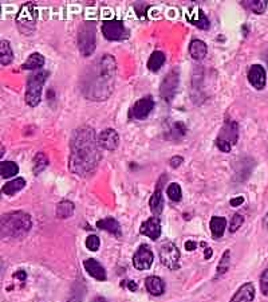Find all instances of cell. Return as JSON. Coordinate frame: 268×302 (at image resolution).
<instances>
[{
    "mask_svg": "<svg viewBox=\"0 0 268 302\" xmlns=\"http://www.w3.org/2000/svg\"><path fill=\"white\" fill-rule=\"evenodd\" d=\"M24 185H26V180H24V179L16 178L14 179V180L8 181V183L3 187V194L12 196V195H15L16 192H19L20 189L24 188Z\"/></svg>",
    "mask_w": 268,
    "mask_h": 302,
    "instance_id": "obj_27",
    "label": "cell"
},
{
    "mask_svg": "<svg viewBox=\"0 0 268 302\" xmlns=\"http://www.w3.org/2000/svg\"><path fill=\"white\" fill-rule=\"evenodd\" d=\"M178 82H180V74H178V71L176 69L169 71L165 78L162 80L160 86V94L165 102H172L173 98L176 97Z\"/></svg>",
    "mask_w": 268,
    "mask_h": 302,
    "instance_id": "obj_8",
    "label": "cell"
},
{
    "mask_svg": "<svg viewBox=\"0 0 268 302\" xmlns=\"http://www.w3.org/2000/svg\"><path fill=\"white\" fill-rule=\"evenodd\" d=\"M244 203V198L243 196H237V198H233V199H230V204L232 205V207H239V205H241Z\"/></svg>",
    "mask_w": 268,
    "mask_h": 302,
    "instance_id": "obj_39",
    "label": "cell"
},
{
    "mask_svg": "<svg viewBox=\"0 0 268 302\" xmlns=\"http://www.w3.org/2000/svg\"><path fill=\"white\" fill-rule=\"evenodd\" d=\"M187 19L192 23L193 26L201 28V30H208L209 28V19L205 15V12L198 7H191L188 10Z\"/></svg>",
    "mask_w": 268,
    "mask_h": 302,
    "instance_id": "obj_15",
    "label": "cell"
},
{
    "mask_svg": "<svg viewBox=\"0 0 268 302\" xmlns=\"http://www.w3.org/2000/svg\"><path fill=\"white\" fill-rule=\"evenodd\" d=\"M166 194H168V198L173 201H180L182 198V191L181 187L177 183H172L168 185L166 188Z\"/></svg>",
    "mask_w": 268,
    "mask_h": 302,
    "instance_id": "obj_32",
    "label": "cell"
},
{
    "mask_svg": "<svg viewBox=\"0 0 268 302\" xmlns=\"http://www.w3.org/2000/svg\"><path fill=\"white\" fill-rule=\"evenodd\" d=\"M154 105L155 102L152 96H145V97L139 98L138 101L134 103L132 112H130V116L135 120L146 119L150 114V112L154 109Z\"/></svg>",
    "mask_w": 268,
    "mask_h": 302,
    "instance_id": "obj_11",
    "label": "cell"
},
{
    "mask_svg": "<svg viewBox=\"0 0 268 302\" xmlns=\"http://www.w3.org/2000/svg\"><path fill=\"white\" fill-rule=\"evenodd\" d=\"M93 302H107L105 298H102V297H96V298H94L93 300Z\"/></svg>",
    "mask_w": 268,
    "mask_h": 302,
    "instance_id": "obj_46",
    "label": "cell"
},
{
    "mask_svg": "<svg viewBox=\"0 0 268 302\" xmlns=\"http://www.w3.org/2000/svg\"><path fill=\"white\" fill-rule=\"evenodd\" d=\"M66 302H80V298H78V297H71V298H70L69 301H66Z\"/></svg>",
    "mask_w": 268,
    "mask_h": 302,
    "instance_id": "obj_45",
    "label": "cell"
},
{
    "mask_svg": "<svg viewBox=\"0 0 268 302\" xmlns=\"http://www.w3.org/2000/svg\"><path fill=\"white\" fill-rule=\"evenodd\" d=\"M260 290L263 296L268 297V269L264 270L260 277Z\"/></svg>",
    "mask_w": 268,
    "mask_h": 302,
    "instance_id": "obj_36",
    "label": "cell"
},
{
    "mask_svg": "<svg viewBox=\"0 0 268 302\" xmlns=\"http://www.w3.org/2000/svg\"><path fill=\"white\" fill-rule=\"evenodd\" d=\"M263 226H264L266 230H268V212L266 214V216H264V219H263Z\"/></svg>",
    "mask_w": 268,
    "mask_h": 302,
    "instance_id": "obj_44",
    "label": "cell"
},
{
    "mask_svg": "<svg viewBox=\"0 0 268 302\" xmlns=\"http://www.w3.org/2000/svg\"><path fill=\"white\" fill-rule=\"evenodd\" d=\"M96 47V35L94 23L86 22L78 34V49L83 57H89Z\"/></svg>",
    "mask_w": 268,
    "mask_h": 302,
    "instance_id": "obj_5",
    "label": "cell"
},
{
    "mask_svg": "<svg viewBox=\"0 0 268 302\" xmlns=\"http://www.w3.org/2000/svg\"><path fill=\"white\" fill-rule=\"evenodd\" d=\"M83 266H85L86 271L89 273V275H91L93 278H96V281L106 280V270L103 269V266L96 259H86L85 262H83Z\"/></svg>",
    "mask_w": 268,
    "mask_h": 302,
    "instance_id": "obj_17",
    "label": "cell"
},
{
    "mask_svg": "<svg viewBox=\"0 0 268 302\" xmlns=\"http://www.w3.org/2000/svg\"><path fill=\"white\" fill-rule=\"evenodd\" d=\"M48 157L46 156V153L43 152H38L37 155L34 156V160H32V171L35 175H39L40 172H43L46 168L48 167Z\"/></svg>",
    "mask_w": 268,
    "mask_h": 302,
    "instance_id": "obj_26",
    "label": "cell"
},
{
    "mask_svg": "<svg viewBox=\"0 0 268 302\" xmlns=\"http://www.w3.org/2000/svg\"><path fill=\"white\" fill-rule=\"evenodd\" d=\"M217 139L230 142L232 146L235 145L239 140V125H237V122L233 120H227Z\"/></svg>",
    "mask_w": 268,
    "mask_h": 302,
    "instance_id": "obj_14",
    "label": "cell"
},
{
    "mask_svg": "<svg viewBox=\"0 0 268 302\" xmlns=\"http://www.w3.org/2000/svg\"><path fill=\"white\" fill-rule=\"evenodd\" d=\"M18 172H19V167H18L14 161H1V164H0L1 178H12V176L16 175Z\"/></svg>",
    "mask_w": 268,
    "mask_h": 302,
    "instance_id": "obj_31",
    "label": "cell"
},
{
    "mask_svg": "<svg viewBox=\"0 0 268 302\" xmlns=\"http://www.w3.org/2000/svg\"><path fill=\"white\" fill-rule=\"evenodd\" d=\"M182 162H184V159H182L181 156H173L171 160H169V165H171L172 168H178Z\"/></svg>",
    "mask_w": 268,
    "mask_h": 302,
    "instance_id": "obj_38",
    "label": "cell"
},
{
    "mask_svg": "<svg viewBox=\"0 0 268 302\" xmlns=\"http://www.w3.org/2000/svg\"><path fill=\"white\" fill-rule=\"evenodd\" d=\"M14 277H15L16 280H19V281H26L27 273L24 271V270H19V271H16L15 274H14Z\"/></svg>",
    "mask_w": 268,
    "mask_h": 302,
    "instance_id": "obj_40",
    "label": "cell"
},
{
    "mask_svg": "<svg viewBox=\"0 0 268 302\" xmlns=\"http://www.w3.org/2000/svg\"><path fill=\"white\" fill-rule=\"evenodd\" d=\"M207 51H208L207 44L200 39H193L192 42L189 43V54L192 55L193 60H201L207 55Z\"/></svg>",
    "mask_w": 268,
    "mask_h": 302,
    "instance_id": "obj_22",
    "label": "cell"
},
{
    "mask_svg": "<svg viewBox=\"0 0 268 302\" xmlns=\"http://www.w3.org/2000/svg\"><path fill=\"white\" fill-rule=\"evenodd\" d=\"M43 65H44V57L40 53H32L21 67L24 70H37V69H40Z\"/></svg>",
    "mask_w": 268,
    "mask_h": 302,
    "instance_id": "obj_24",
    "label": "cell"
},
{
    "mask_svg": "<svg viewBox=\"0 0 268 302\" xmlns=\"http://www.w3.org/2000/svg\"><path fill=\"white\" fill-rule=\"evenodd\" d=\"M165 54L162 51H154L153 54L149 57L148 60V69L150 71H158L165 63Z\"/></svg>",
    "mask_w": 268,
    "mask_h": 302,
    "instance_id": "obj_28",
    "label": "cell"
},
{
    "mask_svg": "<svg viewBox=\"0 0 268 302\" xmlns=\"http://www.w3.org/2000/svg\"><path fill=\"white\" fill-rule=\"evenodd\" d=\"M128 289L130 291H135L138 289V285H137L134 281H128Z\"/></svg>",
    "mask_w": 268,
    "mask_h": 302,
    "instance_id": "obj_42",
    "label": "cell"
},
{
    "mask_svg": "<svg viewBox=\"0 0 268 302\" xmlns=\"http://www.w3.org/2000/svg\"><path fill=\"white\" fill-rule=\"evenodd\" d=\"M165 178V175L161 178V180L158 181V188L155 191L154 194L152 195V198L149 200L150 211L154 216L161 215V212L164 210V196H162V192H161V187H162V180Z\"/></svg>",
    "mask_w": 268,
    "mask_h": 302,
    "instance_id": "obj_18",
    "label": "cell"
},
{
    "mask_svg": "<svg viewBox=\"0 0 268 302\" xmlns=\"http://www.w3.org/2000/svg\"><path fill=\"white\" fill-rule=\"evenodd\" d=\"M101 246V239L96 235H89L86 238V247L89 248L90 251H96Z\"/></svg>",
    "mask_w": 268,
    "mask_h": 302,
    "instance_id": "obj_35",
    "label": "cell"
},
{
    "mask_svg": "<svg viewBox=\"0 0 268 302\" xmlns=\"http://www.w3.org/2000/svg\"><path fill=\"white\" fill-rule=\"evenodd\" d=\"M248 82L251 83L252 86L262 90L266 87V82H267V74H266V69L260 65H253L248 70Z\"/></svg>",
    "mask_w": 268,
    "mask_h": 302,
    "instance_id": "obj_13",
    "label": "cell"
},
{
    "mask_svg": "<svg viewBox=\"0 0 268 302\" xmlns=\"http://www.w3.org/2000/svg\"><path fill=\"white\" fill-rule=\"evenodd\" d=\"M74 214V204L70 200H62L57 205V216L60 219H66Z\"/></svg>",
    "mask_w": 268,
    "mask_h": 302,
    "instance_id": "obj_29",
    "label": "cell"
},
{
    "mask_svg": "<svg viewBox=\"0 0 268 302\" xmlns=\"http://www.w3.org/2000/svg\"><path fill=\"white\" fill-rule=\"evenodd\" d=\"M253 298H255V287L251 282H248L236 291L235 296L230 298V302H252Z\"/></svg>",
    "mask_w": 268,
    "mask_h": 302,
    "instance_id": "obj_19",
    "label": "cell"
},
{
    "mask_svg": "<svg viewBox=\"0 0 268 302\" xmlns=\"http://www.w3.org/2000/svg\"><path fill=\"white\" fill-rule=\"evenodd\" d=\"M230 250H227V251H224V254H223L221 259H220L216 277H219V275H223L224 273H227V270L230 269Z\"/></svg>",
    "mask_w": 268,
    "mask_h": 302,
    "instance_id": "obj_33",
    "label": "cell"
},
{
    "mask_svg": "<svg viewBox=\"0 0 268 302\" xmlns=\"http://www.w3.org/2000/svg\"><path fill=\"white\" fill-rule=\"evenodd\" d=\"M216 146H217L221 152H224V153H228V152H230V149H232V145H230V142H227V141L224 140H220V139H216Z\"/></svg>",
    "mask_w": 268,
    "mask_h": 302,
    "instance_id": "obj_37",
    "label": "cell"
},
{
    "mask_svg": "<svg viewBox=\"0 0 268 302\" xmlns=\"http://www.w3.org/2000/svg\"><path fill=\"white\" fill-rule=\"evenodd\" d=\"M14 60V53L11 49V44L8 40H1L0 42V63L1 66H8Z\"/></svg>",
    "mask_w": 268,
    "mask_h": 302,
    "instance_id": "obj_25",
    "label": "cell"
},
{
    "mask_svg": "<svg viewBox=\"0 0 268 302\" xmlns=\"http://www.w3.org/2000/svg\"><path fill=\"white\" fill-rule=\"evenodd\" d=\"M98 144L106 151H115L119 145V136H118L117 130L112 129V128L102 130L98 136Z\"/></svg>",
    "mask_w": 268,
    "mask_h": 302,
    "instance_id": "obj_12",
    "label": "cell"
},
{
    "mask_svg": "<svg viewBox=\"0 0 268 302\" xmlns=\"http://www.w3.org/2000/svg\"><path fill=\"white\" fill-rule=\"evenodd\" d=\"M161 263L169 270L180 269V250L176 244L171 241H166L160 246Z\"/></svg>",
    "mask_w": 268,
    "mask_h": 302,
    "instance_id": "obj_6",
    "label": "cell"
},
{
    "mask_svg": "<svg viewBox=\"0 0 268 302\" xmlns=\"http://www.w3.org/2000/svg\"><path fill=\"white\" fill-rule=\"evenodd\" d=\"M96 227H98L99 230L110 232V234H113V235H115V237L118 238L122 235L121 226H119L118 221L114 219V218H110V216H109V218H103L101 221H96Z\"/></svg>",
    "mask_w": 268,
    "mask_h": 302,
    "instance_id": "obj_20",
    "label": "cell"
},
{
    "mask_svg": "<svg viewBox=\"0 0 268 302\" xmlns=\"http://www.w3.org/2000/svg\"><path fill=\"white\" fill-rule=\"evenodd\" d=\"M32 227L31 216L23 211H12L1 216L0 221V231L1 238H18L26 237Z\"/></svg>",
    "mask_w": 268,
    "mask_h": 302,
    "instance_id": "obj_3",
    "label": "cell"
},
{
    "mask_svg": "<svg viewBox=\"0 0 268 302\" xmlns=\"http://www.w3.org/2000/svg\"><path fill=\"white\" fill-rule=\"evenodd\" d=\"M225 227H227V221L223 216H212V219L209 221V228L213 238H221L225 231Z\"/></svg>",
    "mask_w": 268,
    "mask_h": 302,
    "instance_id": "obj_23",
    "label": "cell"
},
{
    "mask_svg": "<svg viewBox=\"0 0 268 302\" xmlns=\"http://www.w3.org/2000/svg\"><path fill=\"white\" fill-rule=\"evenodd\" d=\"M141 234L145 237L150 238L153 241H157L161 237V221L157 216H152L148 221L142 223L141 226Z\"/></svg>",
    "mask_w": 268,
    "mask_h": 302,
    "instance_id": "obj_16",
    "label": "cell"
},
{
    "mask_svg": "<svg viewBox=\"0 0 268 302\" xmlns=\"http://www.w3.org/2000/svg\"><path fill=\"white\" fill-rule=\"evenodd\" d=\"M102 34L107 40H123L129 37L128 28L125 27V24L121 20H117V19L103 22Z\"/></svg>",
    "mask_w": 268,
    "mask_h": 302,
    "instance_id": "obj_9",
    "label": "cell"
},
{
    "mask_svg": "<svg viewBox=\"0 0 268 302\" xmlns=\"http://www.w3.org/2000/svg\"><path fill=\"white\" fill-rule=\"evenodd\" d=\"M48 73L46 70L37 71L27 80V89H26V103L31 108H35L40 103L42 100V90L43 85L47 80Z\"/></svg>",
    "mask_w": 268,
    "mask_h": 302,
    "instance_id": "obj_4",
    "label": "cell"
},
{
    "mask_svg": "<svg viewBox=\"0 0 268 302\" xmlns=\"http://www.w3.org/2000/svg\"><path fill=\"white\" fill-rule=\"evenodd\" d=\"M185 248H187L188 251H193V250L197 248V243L193 242V241H187L185 242Z\"/></svg>",
    "mask_w": 268,
    "mask_h": 302,
    "instance_id": "obj_41",
    "label": "cell"
},
{
    "mask_svg": "<svg viewBox=\"0 0 268 302\" xmlns=\"http://www.w3.org/2000/svg\"><path fill=\"white\" fill-rule=\"evenodd\" d=\"M153 259H154V255L152 253L149 246L141 244L133 255V266L137 270H141V271L142 270H149L152 263H153Z\"/></svg>",
    "mask_w": 268,
    "mask_h": 302,
    "instance_id": "obj_10",
    "label": "cell"
},
{
    "mask_svg": "<svg viewBox=\"0 0 268 302\" xmlns=\"http://www.w3.org/2000/svg\"><path fill=\"white\" fill-rule=\"evenodd\" d=\"M243 6L246 7L247 10H249V11L260 15V14L266 11L267 1H266V0H252V1L251 0H246V1H243Z\"/></svg>",
    "mask_w": 268,
    "mask_h": 302,
    "instance_id": "obj_30",
    "label": "cell"
},
{
    "mask_svg": "<svg viewBox=\"0 0 268 302\" xmlns=\"http://www.w3.org/2000/svg\"><path fill=\"white\" fill-rule=\"evenodd\" d=\"M213 255V251H212V248L211 247H205V253H204V258L205 259H209Z\"/></svg>",
    "mask_w": 268,
    "mask_h": 302,
    "instance_id": "obj_43",
    "label": "cell"
},
{
    "mask_svg": "<svg viewBox=\"0 0 268 302\" xmlns=\"http://www.w3.org/2000/svg\"><path fill=\"white\" fill-rule=\"evenodd\" d=\"M38 12L35 10V6L34 4H24L21 7L19 15L16 18V23L19 26V30L24 35H30V34L34 31L35 28V22H37Z\"/></svg>",
    "mask_w": 268,
    "mask_h": 302,
    "instance_id": "obj_7",
    "label": "cell"
},
{
    "mask_svg": "<svg viewBox=\"0 0 268 302\" xmlns=\"http://www.w3.org/2000/svg\"><path fill=\"white\" fill-rule=\"evenodd\" d=\"M244 223V216L241 214H235L232 216L230 219V232H236Z\"/></svg>",
    "mask_w": 268,
    "mask_h": 302,
    "instance_id": "obj_34",
    "label": "cell"
},
{
    "mask_svg": "<svg viewBox=\"0 0 268 302\" xmlns=\"http://www.w3.org/2000/svg\"><path fill=\"white\" fill-rule=\"evenodd\" d=\"M99 144L96 132L90 126L75 129L70 139V171L79 176L90 175L101 161Z\"/></svg>",
    "mask_w": 268,
    "mask_h": 302,
    "instance_id": "obj_1",
    "label": "cell"
},
{
    "mask_svg": "<svg viewBox=\"0 0 268 302\" xmlns=\"http://www.w3.org/2000/svg\"><path fill=\"white\" fill-rule=\"evenodd\" d=\"M145 286H146V290L149 291L152 296H161L165 291L164 281L161 280L160 277H155V275L148 277L145 280Z\"/></svg>",
    "mask_w": 268,
    "mask_h": 302,
    "instance_id": "obj_21",
    "label": "cell"
},
{
    "mask_svg": "<svg viewBox=\"0 0 268 302\" xmlns=\"http://www.w3.org/2000/svg\"><path fill=\"white\" fill-rule=\"evenodd\" d=\"M117 73V62L114 57L105 54L91 66L90 73L85 77L83 94L89 100L103 101L113 92L114 78Z\"/></svg>",
    "mask_w": 268,
    "mask_h": 302,
    "instance_id": "obj_2",
    "label": "cell"
}]
</instances>
